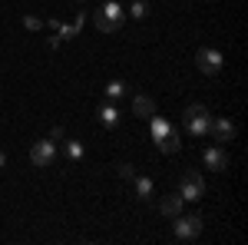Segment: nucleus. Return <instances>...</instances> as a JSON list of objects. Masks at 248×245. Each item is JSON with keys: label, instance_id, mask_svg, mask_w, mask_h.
Masks as SVG:
<instances>
[{"label": "nucleus", "instance_id": "nucleus-18", "mask_svg": "<svg viewBox=\"0 0 248 245\" xmlns=\"http://www.w3.org/2000/svg\"><path fill=\"white\" fill-rule=\"evenodd\" d=\"M136 172H133V166H129V163H123V166H119V179H133Z\"/></svg>", "mask_w": 248, "mask_h": 245}, {"label": "nucleus", "instance_id": "nucleus-16", "mask_svg": "<svg viewBox=\"0 0 248 245\" xmlns=\"http://www.w3.org/2000/svg\"><path fill=\"white\" fill-rule=\"evenodd\" d=\"M63 152H66V159H73V163H77V159H83V143H77V139H70V143H66V146H63Z\"/></svg>", "mask_w": 248, "mask_h": 245}, {"label": "nucleus", "instance_id": "nucleus-14", "mask_svg": "<svg viewBox=\"0 0 248 245\" xmlns=\"http://www.w3.org/2000/svg\"><path fill=\"white\" fill-rule=\"evenodd\" d=\"M149 130H153L155 139H162V136H166V132H169L172 126L166 123V119H159V116H149Z\"/></svg>", "mask_w": 248, "mask_h": 245}, {"label": "nucleus", "instance_id": "nucleus-19", "mask_svg": "<svg viewBox=\"0 0 248 245\" xmlns=\"http://www.w3.org/2000/svg\"><path fill=\"white\" fill-rule=\"evenodd\" d=\"M3 163H7V156H3V152H0V169H3Z\"/></svg>", "mask_w": 248, "mask_h": 245}, {"label": "nucleus", "instance_id": "nucleus-4", "mask_svg": "<svg viewBox=\"0 0 248 245\" xmlns=\"http://www.w3.org/2000/svg\"><path fill=\"white\" fill-rule=\"evenodd\" d=\"M53 159H57V146H53L50 139H40V143H33V149H30V163H33L37 169L53 166Z\"/></svg>", "mask_w": 248, "mask_h": 245}, {"label": "nucleus", "instance_id": "nucleus-12", "mask_svg": "<svg viewBox=\"0 0 248 245\" xmlns=\"http://www.w3.org/2000/svg\"><path fill=\"white\" fill-rule=\"evenodd\" d=\"M155 143H159V149H162V152H179V146H182V143H179V132H175V130H169L162 139H155Z\"/></svg>", "mask_w": 248, "mask_h": 245}, {"label": "nucleus", "instance_id": "nucleus-10", "mask_svg": "<svg viewBox=\"0 0 248 245\" xmlns=\"http://www.w3.org/2000/svg\"><path fill=\"white\" fill-rule=\"evenodd\" d=\"M99 123H103L106 130H113L116 123H119V113H116L113 103H103V106H99Z\"/></svg>", "mask_w": 248, "mask_h": 245}, {"label": "nucleus", "instance_id": "nucleus-1", "mask_svg": "<svg viewBox=\"0 0 248 245\" xmlns=\"http://www.w3.org/2000/svg\"><path fill=\"white\" fill-rule=\"evenodd\" d=\"M123 7L116 3V0H109V3H103L99 10H96V30H103V33H116L119 30V23H123Z\"/></svg>", "mask_w": 248, "mask_h": 245}, {"label": "nucleus", "instance_id": "nucleus-9", "mask_svg": "<svg viewBox=\"0 0 248 245\" xmlns=\"http://www.w3.org/2000/svg\"><path fill=\"white\" fill-rule=\"evenodd\" d=\"M133 110H136V116H142V119L155 116V103H153V96H136V99H133Z\"/></svg>", "mask_w": 248, "mask_h": 245}, {"label": "nucleus", "instance_id": "nucleus-8", "mask_svg": "<svg viewBox=\"0 0 248 245\" xmlns=\"http://www.w3.org/2000/svg\"><path fill=\"white\" fill-rule=\"evenodd\" d=\"M205 166L215 169V172L229 169V152L222 149V146H209V149H205Z\"/></svg>", "mask_w": 248, "mask_h": 245}, {"label": "nucleus", "instance_id": "nucleus-11", "mask_svg": "<svg viewBox=\"0 0 248 245\" xmlns=\"http://www.w3.org/2000/svg\"><path fill=\"white\" fill-rule=\"evenodd\" d=\"M182 202H186V199H182V196H175V192H172V196H166V199H162V202H159V209H162V212H166V215H179V212H182Z\"/></svg>", "mask_w": 248, "mask_h": 245}, {"label": "nucleus", "instance_id": "nucleus-17", "mask_svg": "<svg viewBox=\"0 0 248 245\" xmlns=\"http://www.w3.org/2000/svg\"><path fill=\"white\" fill-rule=\"evenodd\" d=\"M129 14H133L136 20H142V17H146V3H142V0H136V3H133V10H129Z\"/></svg>", "mask_w": 248, "mask_h": 245}, {"label": "nucleus", "instance_id": "nucleus-15", "mask_svg": "<svg viewBox=\"0 0 248 245\" xmlns=\"http://www.w3.org/2000/svg\"><path fill=\"white\" fill-rule=\"evenodd\" d=\"M123 93H126V83H123V80H113V83L106 86V99H109V103H116Z\"/></svg>", "mask_w": 248, "mask_h": 245}, {"label": "nucleus", "instance_id": "nucleus-2", "mask_svg": "<svg viewBox=\"0 0 248 245\" xmlns=\"http://www.w3.org/2000/svg\"><path fill=\"white\" fill-rule=\"evenodd\" d=\"M175 219V226H172V232H175V239L179 242H192V239H199L202 235V219L199 215H172Z\"/></svg>", "mask_w": 248, "mask_h": 245}, {"label": "nucleus", "instance_id": "nucleus-6", "mask_svg": "<svg viewBox=\"0 0 248 245\" xmlns=\"http://www.w3.org/2000/svg\"><path fill=\"white\" fill-rule=\"evenodd\" d=\"M195 63H199V70H202V73L215 76L218 70H222V53H218V50H212V47H202V50L195 53Z\"/></svg>", "mask_w": 248, "mask_h": 245}, {"label": "nucleus", "instance_id": "nucleus-3", "mask_svg": "<svg viewBox=\"0 0 248 245\" xmlns=\"http://www.w3.org/2000/svg\"><path fill=\"white\" fill-rule=\"evenodd\" d=\"M182 119H186V130H189L192 136H205V132H209V123H212L209 110H205V106H199V103H192Z\"/></svg>", "mask_w": 248, "mask_h": 245}, {"label": "nucleus", "instance_id": "nucleus-7", "mask_svg": "<svg viewBox=\"0 0 248 245\" xmlns=\"http://www.w3.org/2000/svg\"><path fill=\"white\" fill-rule=\"evenodd\" d=\"M209 132H212V139H215V143H229L232 136H235V123L225 119V116H222V119H212Z\"/></svg>", "mask_w": 248, "mask_h": 245}, {"label": "nucleus", "instance_id": "nucleus-13", "mask_svg": "<svg viewBox=\"0 0 248 245\" xmlns=\"http://www.w3.org/2000/svg\"><path fill=\"white\" fill-rule=\"evenodd\" d=\"M136 179V199H149L153 196V179H146V176H133Z\"/></svg>", "mask_w": 248, "mask_h": 245}, {"label": "nucleus", "instance_id": "nucleus-5", "mask_svg": "<svg viewBox=\"0 0 248 245\" xmlns=\"http://www.w3.org/2000/svg\"><path fill=\"white\" fill-rule=\"evenodd\" d=\"M179 196L189 199V202L202 199V196H205V182H202V176H199V172H186L182 182H179Z\"/></svg>", "mask_w": 248, "mask_h": 245}]
</instances>
